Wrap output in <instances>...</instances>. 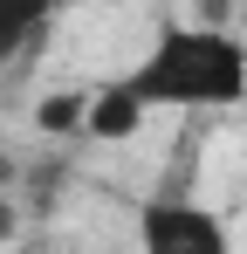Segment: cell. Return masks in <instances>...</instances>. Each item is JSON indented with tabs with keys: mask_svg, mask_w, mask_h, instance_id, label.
I'll return each mask as SVG.
<instances>
[{
	"mask_svg": "<svg viewBox=\"0 0 247 254\" xmlns=\"http://www.w3.org/2000/svg\"><path fill=\"white\" fill-rule=\"evenodd\" d=\"M137 254H234V227L192 192H151L137 206Z\"/></svg>",
	"mask_w": 247,
	"mask_h": 254,
	"instance_id": "2",
	"label": "cell"
},
{
	"mask_svg": "<svg viewBox=\"0 0 247 254\" xmlns=\"http://www.w3.org/2000/svg\"><path fill=\"white\" fill-rule=\"evenodd\" d=\"M0 241H14V199L0 192Z\"/></svg>",
	"mask_w": 247,
	"mask_h": 254,
	"instance_id": "5",
	"label": "cell"
},
{
	"mask_svg": "<svg viewBox=\"0 0 247 254\" xmlns=\"http://www.w3.org/2000/svg\"><path fill=\"white\" fill-rule=\"evenodd\" d=\"M7 179H14V165H7V158H0V192H7Z\"/></svg>",
	"mask_w": 247,
	"mask_h": 254,
	"instance_id": "6",
	"label": "cell"
},
{
	"mask_svg": "<svg viewBox=\"0 0 247 254\" xmlns=\"http://www.w3.org/2000/svg\"><path fill=\"white\" fill-rule=\"evenodd\" d=\"M103 89H117L124 103L151 110H185V117H213V110H241L247 103V42L234 28H206V21H165L144 42L137 62H124Z\"/></svg>",
	"mask_w": 247,
	"mask_h": 254,
	"instance_id": "1",
	"label": "cell"
},
{
	"mask_svg": "<svg viewBox=\"0 0 247 254\" xmlns=\"http://www.w3.org/2000/svg\"><path fill=\"white\" fill-rule=\"evenodd\" d=\"M62 14H69V0H0V69L41 48Z\"/></svg>",
	"mask_w": 247,
	"mask_h": 254,
	"instance_id": "3",
	"label": "cell"
},
{
	"mask_svg": "<svg viewBox=\"0 0 247 254\" xmlns=\"http://www.w3.org/2000/svg\"><path fill=\"white\" fill-rule=\"evenodd\" d=\"M35 130L41 137H82L89 130V89H62V96L35 103Z\"/></svg>",
	"mask_w": 247,
	"mask_h": 254,
	"instance_id": "4",
	"label": "cell"
}]
</instances>
